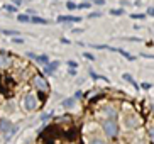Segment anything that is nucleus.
<instances>
[{"mask_svg":"<svg viewBox=\"0 0 154 144\" xmlns=\"http://www.w3.org/2000/svg\"><path fill=\"white\" fill-rule=\"evenodd\" d=\"M103 131L109 137H115V136H117L119 126H117V122H115V119H105L103 121Z\"/></svg>","mask_w":154,"mask_h":144,"instance_id":"f257e3e1","label":"nucleus"},{"mask_svg":"<svg viewBox=\"0 0 154 144\" xmlns=\"http://www.w3.org/2000/svg\"><path fill=\"white\" fill-rule=\"evenodd\" d=\"M37 107V99L34 93H27L24 97V108L26 110H34Z\"/></svg>","mask_w":154,"mask_h":144,"instance_id":"f03ea898","label":"nucleus"},{"mask_svg":"<svg viewBox=\"0 0 154 144\" xmlns=\"http://www.w3.org/2000/svg\"><path fill=\"white\" fill-rule=\"evenodd\" d=\"M34 86H36V88H39L42 93H46V92L49 90V85H48L46 78L41 77V75H36V77H34Z\"/></svg>","mask_w":154,"mask_h":144,"instance_id":"7ed1b4c3","label":"nucleus"},{"mask_svg":"<svg viewBox=\"0 0 154 144\" xmlns=\"http://www.w3.org/2000/svg\"><path fill=\"white\" fill-rule=\"evenodd\" d=\"M129 129H134V127H137L140 124V121H139V117L137 115H125V122H124Z\"/></svg>","mask_w":154,"mask_h":144,"instance_id":"20e7f679","label":"nucleus"},{"mask_svg":"<svg viewBox=\"0 0 154 144\" xmlns=\"http://www.w3.org/2000/svg\"><path fill=\"white\" fill-rule=\"evenodd\" d=\"M14 127H15V126H12L9 121H2V122H0V131L4 132V134H9V132L12 131Z\"/></svg>","mask_w":154,"mask_h":144,"instance_id":"39448f33","label":"nucleus"},{"mask_svg":"<svg viewBox=\"0 0 154 144\" xmlns=\"http://www.w3.org/2000/svg\"><path fill=\"white\" fill-rule=\"evenodd\" d=\"M27 56H29L31 59H36V61H39V63H44V64L49 63V58H48L46 54H44V56H36L34 53H27Z\"/></svg>","mask_w":154,"mask_h":144,"instance_id":"423d86ee","label":"nucleus"},{"mask_svg":"<svg viewBox=\"0 0 154 144\" xmlns=\"http://www.w3.org/2000/svg\"><path fill=\"white\" fill-rule=\"evenodd\" d=\"M80 17H71V15H59L58 22H80Z\"/></svg>","mask_w":154,"mask_h":144,"instance_id":"0eeeda50","label":"nucleus"},{"mask_svg":"<svg viewBox=\"0 0 154 144\" xmlns=\"http://www.w3.org/2000/svg\"><path fill=\"white\" fill-rule=\"evenodd\" d=\"M10 66V58L5 53H0V68H9Z\"/></svg>","mask_w":154,"mask_h":144,"instance_id":"6e6552de","label":"nucleus"},{"mask_svg":"<svg viewBox=\"0 0 154 144\" xmlns=\"http://www.w3.org/2000/svg\"><path fill=\"white\" fill-rule=\"evenodd\" d=\"M122 78H124L125 81H129V83H131V85L134 86V88H139V85H137L136 81H134V78H132L131 75H129V73H124V75H122Z\"/></svg>","mask_w":154,"mask_h":144,"instance_id":"1a4fd4ad","label":"nucleus"},{"mask_svg":"<svg viewBox=\"0 0 154 144\" xmlns=\"http://www.w3.org/2000/svg\"><path fill=\"white\" fill-rule=\"evenodd\" d=\"M75 104H76V99H66V100H63V107H64V108L73 107Z\"/></svg>","mask_w":154,"mask_h":144,"instance_id":"9d476101","label":"nucleus"},{"mask_svg":"<svg viewBox=\"0 0 154 144\" xmlns=\"http://www.w3.org/2000/svg\"><path fill=\"white\" fill-rule=\"evenodd\" d=\"M105 114H107V119H113L115 115H117V112H115V108H110V107H107V108H105Z\"/></svg>","mask_w":154,"mask_h":144,"instance_id":"9b49d317","label":"nucleus"},{"mask_svg":"<svg viewBox=\"0 0 154 144\" xmlns=\"http://www.w3.org/2000/svg\"><path fill=\"white\" fill-rule=\"evenodd\" d=\"M31 22H34V24H48V20H46V19H41V17H34V15H32Z\"/></svg>","mask_w":154,"mask_h":144,"instance_id":"f8f14e48","label":"nucleus"},{"mask_svg":"<svg viewBox=\"0 0 154 144\" xmlns=\"http://www.w3.org/2000/svg\"><path fill=\"white\" fill-rule=\"evenodd\" d=\"M42 71H44L46 75H53V73H54V71H53V68H51L49 64H46V66L42 68Z\"/></svg>","mask_w":154,"mask_h":144,"instance_id":"ddd939ff","label":"nucleus"},{"mask_svg":"<svg viewBox=\"0 0 154 144\" xmlns=\"http://www.w3.org/2000/svg\"><path fill=\"white\" fill-rule=\"evenodd\" d=\"M51 115H53V112H46V114H41V121H48V119H51Z\"/></svg>","mask_w":154,"mask_h":144,"instance_id":"4468645a","label":"nucleus"},{"mask_svg":"<svg viewBox=\"0 0 154 144\" xmlns=\"http://www.w3.org/2000/svg\"><path fill=\"white\" fill-rule=\"evenodd\" d=\"M19 20H20V22H29V20H31V17H29V15H19Z\"/></svg>","mask_w":154,"mask_h":144,"instance_id":"2eb2a0df","label":"nucleus"},{"mask_svg":"<svg viewBox=\"0 0 154 144\" xmlns=\"http://www.w3.org/2000/svg\"><path fill=\"white\" fill-rule=\"evenodd\" d=\"M110 14H113V15H122V10H120V9H113V10H110Z\"/></svg>","mask_w":154,"mask_h":144,"instance_id":"dca6fc26","label":"nucleus"},{"mask_svg":"<svg viewBox=\"0 0 154 144\" xmlns=\"http://www.w3.org/2000/svg\"><path fill=\"white\" fill-rule=\"evenodd\" d=\"M68 66L75 70V68H78V63H76V61H71V59H69V61H68Z\"/></svg>","mask_w":154,"mask_h":144,"instance_id":"f3484780","label":"nucleus"},{"mask_svg":"<svg viewBox=\"0 0 154 144\" xmlns=\"http://www.w3.org/2000/svg\"><path fill=\"white\" fill-rule=\"evenodd\" d=\"M48 64H49V66H51V68H53V71H54L56 68H58V66H59V63H58V61H53V63H48Z\"/></svg>","mask_w":154,"mask_h":144,"instance_id":"a211bd4d","label":"nucleus"},{"mask_svg":"<svg viewBox=\"0 0 154 144\" xmlns=\"http://www.w3.org/2000/svg\"><path fill=\"white\" fill-rule=\"evenodd\" d=\"M83 56H85L86 59H90V61H93V59H95V56H93V54H90V53H85Z\"/></svg>","mask_w":154,"mask_h":144,"instance_id":"6ab92c4d","label":"nucleus"},{"mask_svg":"<svg viewBox=\"0 0 154 144\" xmlns=\"http://www.w3.org/2000/svg\"><path fill=\"white\" fill-rule=\"evenodd\" d=\"M5 9L10 10V12H17V7H12V5H5Z\"/></svg>","mask_w":154,"mask_h":144,"instance_id":"aec40b11","label":"nucleus"},{"mask_svg":"<svg viewBox=\"0 0 154 144\" xmlns=\"http://www.w3.org/2000/svg\"><path fill=\"white\" fill-rule=\"evenodd\" d=\"M132 17H134V19H144L146 15H144V14H132Z\"/></svg>","mask_w":154,"mask_h":144,"instance_id":"412c9836","label":"nucleus"},{"mask_svg":"<svg viewBox=\"0 0 154 144\" xmlns=\"http://www.w3.org/2000/svg\"><path fill=\"white\" fill-rule=\"evenodd\" d=\"M66 7H68L69 10H73V9H76V5L73 4V2H68V4H66Z\"/></svg>","mask_w":154,"mask_h":144,"instance_id":"4be33fe9","label":"nucleus"},{"mask_svg":"<svg viewBox=\"0 0 154 144\" xmlns=\"http://www.w3.org/2000/svg\"><path fill=\"white\" fill-rule=\"evenodd\" d=\"M12 41H14V42H19V44H22V42H24V39H22V37H14Z\"/></svg>","mask_w":154,"mask_h":144,"instance_id":"5701e85b","label":"nucleus"},{"mask_svg":"<svg viewBox=\"0 0 154 144\" xmlns=\"http://www.w3.org/2000/svg\"><path fill=\"white\" fill-rule=\"evenodd\" d=\"M90 144H105V142H103V141H102V139H93V141H91Z\"/></svg>","mask_w":154,"mask_h":144,"instance_id":"b1692460","label":"nucleus"},{"mask_svg":"<svg viewBox=\"0 0 154 144\" xmlns=\"http://www.w3.org/2000/svg\"><path fill=\"white\" fill-rule=\"evenodd\" d=\"M100 15H102L100 12H91V14H90V17H91V19H93V17H100Z\"/></svg>","mask_w":154,"mask_h":144,"instance_id":"393cba45","label":"nucleus"},{"mask_svg":"<svg viewBox=\"0 0 154 144\" xmlns=\"http://www.w3.org/2000/svg\"><path fill=\"white\" fill-rule=\"evenodd\" d=\"M149 137H151V141L154 142V127H152V129L149 131Z\"/></svg>","mask_w":154,"mask_h":144,"instance_id":"a878e982","label":"nucleus"},{"mask_svg":"<svg viewBox=\"0 0 154 144\" xmlns=\"http://www.w3.org/2000/svg\"><path fill=\"white\" fill-rule=\"evenodd\" d=\"M93 4H97V5H103V4H105V0H93Z\"/></svg>","mask_w":154,"mask_h":144,"instance_id":"bb28decb","label":"nucleus"},{"mask_svg":"<svg viewBox=\"0 0 154 144\" xmlns=\"http://www.w3.org/2000/svg\"><path fill=\"white\" fill-rule=\"evenodd\" d=\"M82 97H83V93H82L80 90H78L76 93H75V99H82Z\"/></svg>","mask_w":154,"mask_h":144,"instance_id":"cd10ccee","label":"nucleus"},{"mask_svg":"<svg viewBox=\"0 0 154 144\" xmlns=\"http://www.w3.org/2000/svg\"><path fill=\"white\" fill-rule=\"evenodd\" d=\"M147 14H149V15H152V17H154V7H149V9H147Z\"/></svg>","mask_w":154,"mask_h":144,"instance_id":"c85d7f7f","label":"nucleus"},{"mask_svg":"<svg viewBox=\"0 0 154 144\" xmlns=\"http://www.w3.org/2000/svg\"><path fill=\"white\" fill-rule=\"evenodd\" d=\"M142 88H144V90H149L151 85H149V83H142Z\"/></svg>","mask_w":154,"mask_h":144,"instance_id":"c756f323","label":"nucleus"},{"mask_svg":"<svg viewBox=\"0 0 154 144\" xmlns=\"http://www.w3.org/2000/svg\"><path fill=\"white\" fill-rule=\"evenodd\" d=\"M12 2H14V4L17 5V7H19V5H22V0H12Z\"/></svg>","mask_w":154,"mask_h":144,"instance_id":"7c9ffc66","label":"nucleus"}]
</instances>
